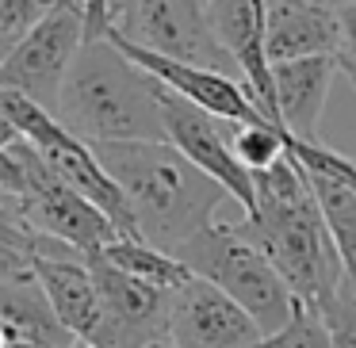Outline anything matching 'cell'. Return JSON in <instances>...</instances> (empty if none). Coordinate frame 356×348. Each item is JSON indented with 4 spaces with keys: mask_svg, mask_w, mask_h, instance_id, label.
<instances>
[{
    "mask_svg": "<svg viewBox=\"0 0 356 348\" xmlns=\"http://www.w3.org/2000/svg\"><path fill=\"white\" fill-rule=\"evenodd\" d=\"M238 230L268 256L287 291L307 306L322 310L345 287V264L291 154L253 176V207L241 215Z\"/></svg>",
    "mask_w": 356,
    "mask_h": 348,
    "instance_id": "cell-1",
    "label": "cell"
},
{
    "mask_svg": "<svg viewBox=\"0 0 356 348\" xmlns=\"http://www.w3.org/2000/svg\"><path fill=\"white\" fill-rule=\"evenodd\" d=\"M92 149L123 192L138 241L169 256L218 222V207L230 199L169 142H104Z\"/></svg>",
    "mask_w": 356,
    "mask_h": 348,
    "instance_id": "cell-2",
    "label": "cell"
},
{
    "mask_svg": "<svg viewBox=\"0 0 356 348\" xmlns=\"http://www.w3.org/2000/svg\"><path fill=\"white\" fill-rule=\"evenodd\" d=\"M161 85L123 58L108 39H92L77 50L58 92L54 119L85 138L104 142H165Z\"/></svg>",
    "mask_w": 356,
    "mask_h": 348,
    "instance_id": "cell-3",
    "label": "cell"
},
{
    "mask_svg": "<svg viewBox=\"0 0 356 348\" xmlns=\"http://www.w3.org/2000/svg\"><path fill=\"white\" fill-rule=\"evenodd\" d=\"M192 276H203L215 283L226 299H234L257 329L268 337L276 333L287 317L295 314V295L280 279V272L268 264V256L238 230V222H211L203 233H195L184 249L177 253Z\"/></svg>",
    "mask_w": 356,
    "mask_h": 348,
    "instance_id": "cell-4",
    "label": "cell"
},
{
    "mask_svg": "<svg viewBox=\"0 0 356 348\" xmlns=\"http://www.w3.org/2000/svg\"><path fill=\"white\" fill-rule=\"evenodd\" d=\"M108 31L142 50H154V54L177 58L188 65H203V69H218L241 81L230 54L207 31L203 8L195 0H111Z\"/></svg>",
    "mask_w": 356,
    "mask_h": 348,
    "instance_id": "cell-5",
    "label": "cell"
},
{
    "mask_svg": "<svg viewBox=\"0 0 356 348\" xmlns=\"http://www.w3.org/2000/svg\"><path fill=\"white\" fill-rule=\"evenodd\" d=\"M81 47H85V4L81 0H54V8L0 62V88L27 96L54 115L62 81Z\"/></svg>",
    "mask_w": 356,
    "mask_h": 348,
    "instance_id": "cell-6",
    "label": "cell"
},
{
    "mask_svg": "<svg viewBox=\"0 0 356 348\" xmlns=\"http://www.w3.org/2000/svg\"><path fill=\"white\" fill-rule=\"evenodd\" d=\"M100 295V337L92 348H157L169 345V291L111 268L100 253L88 256Z\"/></svg>",
    "mask_w": 356,
    "mask_h": 348,
    "instance_id": "cell-7",
    "label": "cell"
},
{
    "mask_svg": "<svg viewBox=\"0 0 356 348\" xmlns=\"http://www.w3.org/2000/svg\"><path fill=\"white\" fill-rule=\"evenodd\" d=\"M161 131L165 142L177 149L180 157L195 165L203 176H211L245 215L253 207V172L241 169V161L230 149V123L207 115L203 108L172 96L169 88H161Z\"/></svg>",
    "mask_w": 356,
    "mask_h": 348,
    "instance_id": "cell-8",
    "label": "cell"
},
{
    "mask_svg": "<svg viewBox=\"0 0 356 348\" xmlns=\"http://www.w3.org/2000/svg\"><path fill=\"white\" fill-rule=\"evenodd\" d=\"M287 154L302 169V180L318 203V215L345 264V279L356 287V157H345L322 142L299 138H287Z\"/></svg>",
    "mask_w": 356,
    "mask_h": 348,
    "instance_id": "cell-9",
    "label": "cell"
},
{
    "mask_svg": "<svg viewBox=\"0 0 356 348\" xmlns=\"http://www.w3.org/2000/svg\"><path fill=\"white\" fill-rule=\"evenodd\" d=\"M264 333L203 276H188L169 291V345L172 348H253Z\"/></svg>",
    "mask_w": 356,
    "mask_h": 348,
    "instance_id": "cell-10",
    "label": "cell"
},
{
    "mask_svg": "<svg viewBox=\"0 0 356 348\" xmlns=\"http://www.w3.org/2000/svg\"><path fill=\"white\" fill-rule=\"evenodd\" d=\"M104 39L123 58H131L142 73H149L161 88H169L172 96L195 103V108H203L207 115L222 119V123H257V119H264L261 108L253 103V96L245 92V85L238 77H226L218 69H203V65H188V62H177V58L142 50V47H134V42L119 39L111 31Z\"/></svg>",
    "mask_w": 356,
    "mask_h": 348,
    "instance_id": "cell-11",
    "label": "cell"
},
{
    "mask_svg": "<svg viewBox=\"0 0 356 348\" xmlns=\"http://www.w3.org/2000/svg\"><path fill=\"white\" fill-rule=\"evenodd\" d=\"M16 203H19V210H24L27 226H31L39 238L62 241V245L77 249V253H85V256L100 253L104 245L123 238L100 207H92L85 195L65 188L50 169H42V176L31 184V192Z\"/></svg>",
    "mask_w": 356,
    "mask_h": 348,
    "instance_id": "cell-12",
    "label": "cell"
},
{
    "mask_svg": "<svg viewBox=\"0 0 356 348\" xmlns=\"http://www.w3.org/2000/svg\"><path fill=\"white\" fill-rule=\"evenodd\" d=\"M264 8H268V0H211L203 8V19H207V31L215 35V42L238 65L241 85L261 108V115L280 126L276 96H272V65L264 58Z\"/></svg>",
    "mask_w": 356,
    "mask_h": 348,
    "instance_id": "cell-13",
    "label": "cell"
},
{
    "mask_svg": "<svg viewBox=\"0 0 356 348\" xmlns=\"http://www.w3.org/2000/svg\"><path fill=\"white\" fill-rule=\"evenodd\" d=\"M35 283L42 287V295H47L54 317L62 322V329L73 340L96 345L104 317H100V295H96L88 256L62 245V241H54L47 253L35 256Z\"/></svg>",
    "mask_w": 356,
    "mask_h": 348,
    "instance_id": "cell-14",
    "label": "cell"
},
{
    "mask_svg": "<svg viewBox=\"0 0 356 348\" xmlns=\"http://www.w3.org/2000/svg\"><path fill=\"white\" fill-rule=\"evenodd\" d=\"M337 58V19L322 0H268L264 8V58L299 62V58Z\"/></svg>",
    "mask_w": 356,
    "mask_h": 348,
    "instance_id": "cell-15",
    "label": "cell"
},
{
    "mask_svg": "<svg viewBox=\"0 0 356 348\" xmlns=\"http://www.w3.org/2000/svg\"><path fill=\"white\" fill-rule=\"evenodd\" d=\"M337 58H299V62H276L272 65V96H276V115L291 138L318 142L330 85L337 77Z\"/></svg>",
    "mask_w": 356,
    "mask_h": 348,
    "instance_id": "cell-16",
    "label": "cell"
},
{
    "mask_svg": "<svg viewBox=\"0 0 356 348\" xmlns=\"http://www.w3.org/2000/svg\"><path fill=\"white\" fill-rule=\"evenodd\" d=\"M0 337L4 348H73L35 279L0 283Z\"/></svg>",
    "mask_w": 356,
    "mask_h": 348,
    "instance_id": "cell-17",
    "label": "cell"
},
{
    "mask_svg": "<svg viewBox=\"0 0 356 348\" xmlns=\"http://www.w3.org/2000/svg\"><path fill=\"white\" fill-rule=\"evenodd\" d=\"M54 245L50 238L27 226L24 210L12 195L0 192V283H24L35 279V256Z\"/></svg>",
    "mask_w": 356,
    "mask_h": 348,
    "instance_id": "cell-18",
    "label": "cell"
},
{
    "mask_svg": "<svg viewBox=\"0 0 356 348\" xmlns=\"http://www.w3.org/2000/svg\"><path fill=\"white\" fill-rule=\"evenodd\" d=\"M100 256L111 268L127 272V276L142 279V283H149V287H161V291H177V287L192 276L177 256L161 253V249L146 245V241H138V238H115L111 245L100 249Z\"/></svg>",
    "mask_w": 356,
    "mask_h": 348,
    "instance_id": "cell-19",
    "label": "cell"
},
{
    "mask_svg": "<svg viewBox=\"0 0 356 348\" xmlns=\"http://www.w3.org/2000/svg\"><path fill=\"white\" fill-rule=\"evenodd\" d=\"M287 138H291V134L280 131V126L268 123V119H257V123H230V149L241 161V169L253 172V176L264 172V169H272L276 161H284L287 157Z\"/></svg>",
    "mask_w": 356,
    "mask_h": 348,
    "instance_id": "cell-20",
    "label": "cell"
},
{
    "mask_svg": "<svg viewBox=\"0 0 356 348\" xmlns=\"http://www.w3.org/2000/svg\"><path fill=\"white\" fill-rule=\"evenodd\" d=\"M253 348H333V337H330L325 317L318 314L314 306L295 302V314L287 317L276 333L261 337Z\"/></svg>",
    "mask_w": 356,
    "mask_h": 348,
    "instance_id": "cell-21",
    "label": "cell"
},
{
    "mask_svg": "<svg viewBox=\"0 0 356 348\" xmlns=\"http://www.w3.org/2000/svg\"><path fill=\"white\" fill-rule=\"evenodd\" d=\"M50 8L54 0H0V39L16 47Z\"/></svg>",
    "mask_w": 356,
    "mask_h": 348,
    "instance_id": "cell-22",
    "label": "cell"
},
{
    "mask_svg": "<svg viewBox=\"0 0 356 348\" xmlns=\"http://www.w3.org/2000/svg\"><path fill=\"white\" fill-rule=\"evenodd\" d=\"M333 19H337V58L356 62V0L333 8Z\"/></svg>",
    "mask_w": 356,
    "mask_h": 348,
    "instance_id": "cell-23",
    "label": "cell"
},
{
    "mask_svg": "<svg viewBox=\"0 0 356 348\" xmlns=\"http://www.w3.org/2000/svg\"><path fill=\"white\" fill-rule=\"evenodd\" d=\"M16 138H19V131H16V126H12L4 115H0V149H8Z\"/></svg>",
    "mask_w": 356,
    "mask_h": 348,
    "instance_id": "cell-24",
    "label": "cell"
},
{
    "mask_svg": "<svg viewBox=\"0 0 356 348\" xmlns=\"http://www.w3.org/2000/svg\"><path fill=\"white\" fill-rule=\"evenodd\" d=\"M337 69L345 73V77H348V85L356 88V62H348V58H337Z\"/></svg>",
    "mask_w": 356,
    "mask_h": 348,
    "instance_id": "cell-25",
    "label": "cell"
},
{
    "mask_svg": "<svg viewBox=\"0 0 356 348\" xmlns=\"http://www.w3.org/2000/svg\"><path fill=\"white\" fill-rule=\"evenodd\" d=\"M8 50H12V42H4V39H0V62L8 58Z\"/></svg>",
    "mask_w": 356,
    "mask_h": 348,
    "instance_id": "cell-26",
    "label": "cell"
},
{
    "mask_svg": "<svg viewBox=\"0 0 356 348\" xmlns=\"http://www.w3.org/2000/svg\"><path fill=\"white\" fill-rule=\"evenodd\" d=\"M325 4H330V8H341V4H353V0H325Z\"/></svg>",
    "mask_w": 356,
    "mask_h": 348,
    "instance_id": "cell-27",
    "label": "cell"
},
{
    "mask_svg": "<svg viewBox=\"0 0 356 348\" xmlns=\"http://www.w3.org/2000/svg\"><path fill=\"white\" fill-rule=\"evenodd\" d=\"M73 348H92V345H85V340H73Z\"/></svg>",
    "mask_w": 356,
    "mask_h": 348,
    "instance_id": "cell-28",
    "label": "cell"
},
{
    "mask_svg": "<svg viewBox=\"0 0 356 348\" xmlns=\"http://www.w3.org/2000/svg\"><path fill=\"white\" fill-rule=\"evenodd\" d=\"M195 4H200V8H207V4H211V0H195Z\"/></svg>",
    "mask_w": 356,
    "mask_h": 348,
    "instance_id": "cell-29",
    "label": "cell"
},
{
    "mask_svg": "<svg viewBox=\"0 0 356 348\" xmlns=\"http://www.w3.org/2000/svg\"><path fill=\"white\" fill-rule=\"evenodd\" d=\"M157 348H172V345H157Z\"/></svg>",
    "mask_w": 356,
    "mask_h": 348,
    "instance_id": "cell-30",
    "label": "cell"
},
{
    "mask_svg": "<svg viewBox=\"0 0 356 348\" xmlns=\"http://www.w3.org/2000/svg\"><path fill=\"white\" fill-rule=\"evenodd\" d=\"M322 4H325V0H322Z\"/></svg>",
    "mask_w": 356,
    "mask_h": 348,
    "instance_id": "cell-31",
    "label": "cell"
}]
</instances>
